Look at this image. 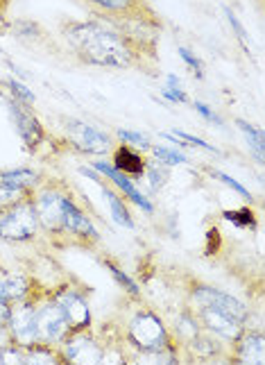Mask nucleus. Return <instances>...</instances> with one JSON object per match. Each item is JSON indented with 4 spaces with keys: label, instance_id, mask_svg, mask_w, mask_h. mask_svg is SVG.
Segmentation results:
<instances>
[{
    "label": "nucleus",
    "instance_id": "obj_1",
    "mask_svg": "<svg viewBox=\"0 0 265 365\" xmlns=\"http://www.w3.org/2000/svg\"><path fill=\"white\" fill-rule=\"evenodd\" d=\"M64 36L84 64L128 68L134 64V46L111 25L98 21L68 23L64 25Z\"/></svg>",
    "mask_w": 265,
    "mask_h": 365
},
{
    "label": "nucleus",
    "instance_id": "obj_2",
    "mask_svg": "<svg viewBox=\"0 0 265 365\" xmlns=\"http://www.w3.org/2000/svg\"><path fill=\"white\" fill-rule=\"evenodd\" d=\"M128 338L136 349L143 351V354H152L159 359L172 349L166 324H163V320L152 311L136 313L128 327Z\"/></svg>",
    "mask_w": 265,
    "mask_h": 365
},
{
    "label": "nucleus",
    "instance_id": "obj_3",
    "mask_svg": "<svg viewBox=\"0 0 265 365\" xmlns=\"http://www.w3.org/2000/svg\"><path fill=\"white\" fill-rule=\"evenodd\" d=\"M36 230H39V218H36L32 197L0 209V241L5 243L32 241Z\"/></svg>",
    "mask_w": 265,
    "mask_h": 365
},
{
    "label": "nucleus",
    "instance_id": "obj_4",
    "mask_svg": "<svg viewBox=\"0 0 265 365\" xmlns=\"http://www.w3.org/2000/svg\"><path fill=\"white\" fill-rule=\"evenodd\" d=\"M5 327L11 336V341L23 349L39 343V334H36V307L28 299L11 304V313Z\"/></svg>",
    "mask_w": 265,
    "mask_h": 365
},
{
    "label": "nucleus",
    "instance_id": "obj_5",
    "mask_svg": "<svg viewBox=\"0 0 265 365\" xmlns=\"http://www.w3.org/2000/svg\"><path fill=\"white\" fill-rule=\"evenodd\" d=\"M36 334H39V343L46 345L64 343L68 338V320L55 299H50L41 309H36Z\"/></svg>",
    "mask_w": 265,
    "mask_h": 365
},
{
    "label": "nucleus",
    "instance_id": "obj_6",
    "mask_svg": "<svg viewBox=\"0 0 265 365\" xmlns=\"http://www.w3.org/2000/svg\"><path fill=\"white\" fill-rule=\"evenodd\" d=\"M191 299L197 309H218V311L229 313V316L243 320V322L249 316L247 307L241 299H236L229 293H222V291H218V288H211V286H197L191 295Z\"/></svg>",
    "mask_w": 265,
    "mask_h": 365
},
{
    "label": "nucleus",
    "instance_id": "obj_7",
    "mask_svg": "<svg viewBox=\"0 0 265 365\" xmlns=\"http://www.w3.org/2000/svg\"><path fill=\"white\" fill-rule=\"evenodd\" d=\"M66 134L68 141L80 150V153L86 155H105L109 150V136L105 132L95 130L93 125H88L84 120H75L68 118L66 120Z\"/></svg>",
    "mask_w": 265,
    "mask_h": 365
},
{
    "label": "nucleus",
    "instance_id": "obj_8",
    "mask_svg": "<svg viewBox=\"0 0 265 365\" xmlns=\"http://www.w3.org/2000/svg\"><path fill=\"white\" fill-rule=\"evenodd\" d=\"M64 359L73 363H103L107 361V351L100 347L86 331L68 334L64 343Z\"/></svg>",
    "mask_w": 265,
    "mask_h": 365
},
{
    "label": "nucleus",
    "instance_id": "obj_9",
    "mask_svg": "<svg viewBox=\"0 0 265 365\" xmlns=\"http://www.w3.org/2000/svg\"><path fill=\"white\" fill-rule=\"evenodd\" d=\"M64 202L66 195H61L57 191H43L36 195V200H32L36 218H39V225L53 230V232H64Z\"/></svg>",
    "mask_w": 265,
    "mask_h": 365
},
{
    "label": "nucleus",
    "instance_id": "obj_10",
    "mask_svg": "<svg viewBox=\"0 0 265 365\" xmlns=\"http://www.w3.org/2000/svg\"><path fill=\"white\" fill-rule=\"evenodd\" d=\"M197 316H199L202 324L207 327V331L224 338V341L236 343L245 331L243 320H238V318L229 316V313L218 311V309H197Z\"/></svg>",
    "mask_w": 265,
    "mask_h": 365
},
{
    "label": "nucleus",
    "instance_id": "obj_11",
    "mask_svg": "<svg viewBox=\"0 0 265 365\" xmlns=\"http://www.w3.org/2000/svg\"><path fill=\"white\" fill-rule=\"evenodd\" d=\"M7 107H9L11 118H14V123H16V132L23 138V143L30 150L39 148L43 141V128H41V123L34 118L32 111L28 109V105L16 103V100H9Z\"/></svg>",
    "mask_w": 265,
    "mask_h": 365
},
{
    "label": "nucleus",
    "instance_id": "obj_12",
    "mask_svg": "<svg viewBox=\"0 0 265 365\" xmlns=\"http://www.w3.org/2000/svg\"><path fill=\"white\" fill-rule=\"evenodd\" d=\"M55 302L64 311L71 334L88 329V324H91V311H88L86 299L78 291H61L59 295H55Z\"/></svg>",
    "mask_w": 265,
    "mask_h": 365
},
{
    "label": "nucleus",
    "instance_id": "obj_13",
    "mask_svg": "<svg viewBox=\"0 0 265 365\" xmlns=\"http://www.w3.org/2000/svg\"><path fill=\"white\" fill-rule=\"evenodd\" d=\"M93 170L100 173V175H105V178H107L109 182L116 184V186L120 188V191H123L125 195H128L134 205L141 207L145 213H152V205L147 202V197H145L143 193H138V188L134 186V182H132L125 173H120L118 168H113L111 163H105V161H95V163H93Z\"/></svg>",
    "mask_w": 265,
    "mask_h": 365
},
{
    "label": "nucleus",
    "instance_id": "obj_14",
    "mask_svg": "<svg viewBox=\"0 0 265 365\" xmlns=\"http://www.w3.org/2000/svg\"><path fill=\"white\" fill-rule=\"evenodd\" d=\"M236 361L238 363H265V338L261 331H243V336L236 341Z\"/></svg>",
    "mask_w": 265,
    "mask_h": 365
},
{
    "label": "nucleus",
    "instance_id": "obj_15",
    "mask_svg": "<svg viewBox=\"0 0 265 365\" xmlns=\"http://www.w3.org/2000/svg\"><path fill=\"white\" fill-rule=\"evenodd\" d=\"M64 232H71L75 236H84V238H98V230L93 227V222L88 220L86 213L66 197L64 202Z\"/></svg>",
    "mask_w": 265,
    "mask_h": 365
},
{
    "label": "nucleus",
    "instance_id": "obj_16",
    "mask_svg": "<svg viewBox=\"0 0 265 365\" xmlns=\"http://www.w3.org/2000/svg\"><path fill=\"white\" fill-rule=\"evenodd\" d=\"M145 166L147 161L128 145H120L116 150V155H113V168H118L128 178H141V175H145Z\"/></svg>",
    "mask_w": 265,
    "mask_h": 365
},
{
    "label": "nucleus",
    "instance_id": "obj_17",
    "mask_svg": "<svg viewBox=\"0 0 265 365\" xmlns=\"http://www.w3.org/2000/svg\"><path fill=\"white\" fill-rule=\"evenodd\" d=\"M0 286H3L5 299L9 302V304H16V302L28 299V295L32 291L30 279H28V277H23V274L5 277V279H0Z\"/></svg>",
    "mask_w": 265,
    "mask_h": 365
},
{
    "label": "nucleus",
    "instance_id": "obj_18",
    "mask_svg": "<svg viewBox=\"0 0 265 365\" xmlns=\"http://www.w3.org/2000/svg\"><path fill=\"white\" fill-rule=\"evenodd\" d=\"M39 175L28 168H19V170H5L0 173V184L7 188H14V191H30V188L36 184Z\"/></svg>",
    "mask_w": 265,
    "mask_h": 365
},
{
    "label": "nucleus",
    "instance_id": "obj_19",
    "mask_svg": "<svg viewBox=\"0 0 265 365\" xmlns=\"http://www.w3.org/2000/svg\"><path fill=\"white\" fill-rule=\"evenodd\" d=\"M88 3L100 7L111 16H132V11L138 9L141 0H88Z\"/></svg>",
    "mask_w": 265,
    "mask_h": 365
},
{
    "label": "nucleus",
    "instance_id": "obj_20",
    "mask_svg": "<svg viewBox=\"0 0 265 365\" xmlns=\"http://www.w3.org/2000/svg\"><path fill=\"white\" fill-rule=\"evenodd\" d=\"M103 191H105V197H107V202H109V209H111V216L113 220H116L120 227H128V230H134V220L130 216V211L128 207L123 205V200L111 191L109 186H103Z\"/></svg>",
    "mask_w": 265,
    "mask_h": 365
},
{
    "label": "nucleus",
    "instance_id": "obj_21",
    "mask_svg": "<svg viewBox=\"0 0 265 365\" xmlns=\"http://www.w3.org/2000/svg\"><path fill=\"white\" fill-rule=\"evenodd\" d=\"M236 125L241 128V132L245 134L247 138V143H249V150H251V155L256 157V163H263V150H265V136L259 128H254V125H249L247 120H241L238 118Z\"/></svg>",
    "mask_w": 265,
    "mask_h": 365
},
{
    "label": "nucleus",
    "instance_id": "obj_22",
    "mask_svg": "<svg viewBox=\"0 0 265 365\" xmlns=\"http://www.w3.org/2000/svg\"><path fill=\"white\" fill-rule=\"evenodd\" d=\"M188 343H191V347H193V351H195L197 356H204V359H209V356H216L218 351H220V343L216 341V338L204 336V334H197V336H193Z\"/></svg>",
    "mask_w": 265,
    "mask_h": 365
},
{
    "label": "nucleus",
    "instance_id": "obj_23",
    "mask_svg": "<svg viewBox=\"0 0 265 365\" xmlns=\"http://www.w3.org/2000/svg\"><path fill=\"white\" fill-rule=\"evenodd\" d=\"M175 329L184 338V341H191L193 336L199 334V322L193 313H182V316L175 320Z\"/></svg>",
    "mask_w": 265,
    "mask_h": 365
},
{
    "label": "nucleus",
    "instance_id": "obj_24",
    "mask_svg": "<svg viewBox=\"0 0 265 365\" xmlns=\"http://www.w3.org/2000/svg\"><path fill=\"white\" fill-rule=\"evenodd\" d=\"M152 153L155 157L159 159V163H166V166H177V163H188V159L182 155V153H177V150L168 148V145H155L152 148Z\"/></svg>",
    "mask_w": 265,
    "mask_h": 365
},
{
    "label": "nucleus",
    "instance_id": "obj_25",
    "mask_svg": "<svg viewBox=\"0 0 265 365\" xmlns=\"http://www.w3.org/2000/svg\"><path fill=\"white\" fill-rule=\"evenodd\" d=\"M105 266L109 268V272L113 274V279H116L123 288H125V291H128V293H132L134 297H138V295H141V291H138V286H136V282H132L130 279V277L128 274H125L120 268H116V266H113V263L111 261H105Z\"/></svg>",
    "mask_w": 265,
    "mask_h": 365
},
{
    "label": "nucleus",
    "instance_id": "obj_26",
    "mask_svg": "<svg viewBox=\"0 0 265 365\" xmlns=\"http://www.w3.org/2000/svg\"><path fill=\"white\" fill-rule=\"evenodd\" d=\"M224 218L238 225V227H254L256 220H254V213L249 209H238V211H224Z\"/></svg>",
    "mask_w": 265,
    "mask_h": 365
},
{
    "label": "nucleus",
    "instance_id": "obj_27",
    "mask_svg": "<svg viewBox=\"0 0 265 365\" xmlns=\"http://www.w3.org/2000/svg\"><path fill=\"white\" fill-rule=\"evenodd\" d=\"M224 16H227V21H229V25L234 28V32H236V36H238V41H241L243 48L249 53V39H247V30L243 28V23L238 21V16L234 14V11H232L229 7H224Z\"/></svg>",
    "mask_w": 265,
    "mask_h": 365
},
{
    "label": "nucleus",
    "instance_id": "obj_28",
    "mask_svg": "<svg viewBox=\"0 0 265 365\" xmlns=\"http://www.w3.org/2000/svg\"><path fill=\"white\" fill-rule=\"evenodd\" d=\"M118 138L120 141H128V143H134L136 148H143V150H150L152 143H150V138L141 132H132V130H118Z\"/></svg>",
    "mask_w": 265,
    "mask_h": 365
},
{
    "label": "nucleus",
    "instance_id": "obj_29",
    "mask_svg": "<svg viewBox=\"0 0 265 365\" xmlns=\"http://www.w3.org/2000/svg\"><path fill=\"white\" fill-rule=\"evenodd\" d=\"M172 136L177 138V141H182V143H191V145L204 148V150H209V153L218 155V150H216V148H213V145H209L207 141H202V138L193 136V134H186V132H180V130H175V132H172Z\"/></svg>",
    "mask_w": 265,
    "mask_h": 365
},
{
    "label": "nucleus",
    "instance_id": "obj_30",
    "mask_svg": "<svg viewBox=\"0 0 265 365\" xmlns=\"http://www.w3.org/2000/svg\"><path fill=\"white\" fill-rule=\"evenodd\" d=\"M161 96L166 98V100H170V103H180V105H184V103H188V96H186V91L182 89V84H177V86H163L161 89Z\"/></svg>",
    "mask_w": 265,
    "mask_h": 365
},
{
    "label": "nucleus",
    "instance_id": "obj_31",
    "mask_svg": "<svg viewBox=\"0 0 265 365\" xmlns=\"http://www.w3.org/2000/svg\"><path fill=\"white\" fill-rule=\"evenodd\" d=\"M180 57L184 59V64L197 75V78H202V75H204V73H202V61H199L188 48H180Z\"/></svg>",
    "mask_w": 265,
    "mask_h": 365
},
{
    "label": "nucleus",
    "instance_id": "obj_32",
    "mask_svg": "<svg viewBox=\"0 0 265 365\" xmlns=\"http://www.w3.org/2000/svg\"><path fill=\"white\" fill-rule=\"evenodd\" d=\"M213 178L222 180V182H224L227 186H232L234 191H236V193H241L243 197H251V195H249V191H247V188H245L243 184H238V182H236L234 178H229V175H224V173H218V170H213Z\"/></svg>",
    "mask_w": 265,
    "mask_h": 365
},
{
    "label": "nucleus",
    "instance_id": "obj_33",
    "mask_svg": "<svg viewBox=\"0 0 265 365\" xmlns=\"http://www.w3.org/2000/svg\"><path fill=\"white\" fill-rule=\"evenodd\" d=\"M195 111H197V114L199 116H204L207 120H211V123H216V125H222V120H220V116L216 114V111H213L209 105H204V103H199V100H195Z\"/></svg>",
    "mask_w": 265,
    "mask_h": 365
},
{
    "label": "nucleus",
    "instance_id": "obj_34",
    "mask_svg": "<svg viewBox=\"0 0 265 365\" xmlns=\"http://www.w3.org/2000/svg\"><path fill=\"white\" fill-rule=\"evenodd\" d=\"M145 173H147V178L150 182H152V188H159L163 186V182H166V170H159V166H145Z\"/></svg>",
    "mask_w": 265,
    "mask_h": 365
},
{
    "label": "nucleus",
    "instance_id": "obj_35",
    "mask_svg": "<svg viewBox=\"0 0 265 365\" xmlns=\"http://www.w3.org/2000/svg\"><path fill=\"white\" fill-rule=\"evenodd\" d=\"M9 313H11V304H7V302H0V327L7 324Z\"/></svg>",
    "mask_w": 265,
    "mask_h": 365
}]
</instances>
